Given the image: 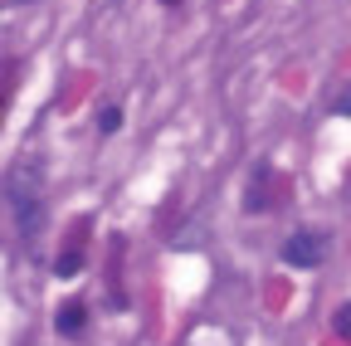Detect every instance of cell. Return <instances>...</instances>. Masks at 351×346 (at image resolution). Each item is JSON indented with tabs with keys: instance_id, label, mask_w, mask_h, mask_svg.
Wrapping results in <instances>:
<instances>
[{
	"instance_id": "6da1fadb",
	"label": "cell",
	"mask_w": 351,
	"mask_h": 346,
	"mask_svg": "<svg viewBox=\"0 0 351 346\" xmlns=\"http://www.w3.org/2000/svg\"><path fill=\"white\" fill-rule=\"evenodd\" d=\"M283 264H293V269H317V264H322V234H313V230L288 234V244H283Z\"/></svg>"
},
{
	"instance_id": "7a4b0ae2",
	"label": "cell",
	"mask_w": 351,
	"mask_h": 346,
	"mask_svg": "<svg viewBox=\"0 0 351 346\" xmlns=\"http://www.w3.org/2000/svg\"><path fill=\"white\" fill-rule=\"evenodd\" d=\"M54 322H59V332H64V336H78V332H83V322H88V312L78 308V302H69V308H59V317H54Z\"/></svg>"
},
{
	"instance_id": "3957f363",
	"label": "cell",
	"mask_w": 351,
	"mask_h": 346,
	"mask_svg": "<svg viewBox=\"0 0 351 346\" xmlns=\"http://www.w3.org/2000/svg\"><path fill=\"white\" fill-rule=\"evenodd\" d=\"M117 122H122V112L108 103V108H98V127H103V132H117Z\"/></svg>"
},
{
	"instance_id": "277c9868",
	"label": "cell",
	"mask_w": 351,
	"mask_h": 346,
	"mask_svg": "<svg viewBox=\"0 0 351 346\" xmlns=\"http://www.w3.org/2000/svg\"><path fill=\"white\" fill-rule=\"evenodd\" d=\"M78 264H83V258H78V254H64V258H59V264H54V273H59V278H64V273H78Z\"/></svg>"
},
{
	"instance_id": "5b68a950",
	"label": "cell",
	"mask_w": 351,
	"mask_h": 346,
	"mask_svg": "<svg viewBox=\"0 0 351 346\" xmlns=\"http://www.w3.org/2000/svg\"><path fill=\"white\" fill-rule=\"evenodd\" d=\"M337 332H341V336H351V302H346V308L337 312Z\"/></svg>"
},
{
	"instance_id": "8992f818",
	"label": "cell",
	"mask_w": 351,
	"mask_h": 346,
	"mask_svg": "<svg viewBox=\"0 0 351 346\" xmlns=\"http://www.w3.org/2000/svg\"><path fill=\"white\" fill-rule=\"evenodd\" d=\"M341 93H346V98H341V112H351V88H341Z\"/></svg>"
},
{
	"instance_id": "52a82bcc",
	"label": "cell",
	"mask_w": 351,
	"mask_h": 346,
	"mask_svg": "<svg viewBox=\"0 0 351 346\" xmlns=\"http://www.w3.org/2000/svg\"><path fill=\"white\" fill-rule=\"evenodd\" d=\"M166 5H181V0H166Z\"/></svg>"
},
{
	"instance_id": "ba28073f",
	"label": "cell",
	"mask_w": 351,
	"mask_h": 346,
	"mask_svg": "<svg viewBox=\"0 0 351 346\" xmlns=\"http://www.w3.org/2000/svg\"><path fill=\"white\" fill-rule=\"evenodd\" d=\"M10 5H25V0H10Z\"/></svg>"
}]
</instances>
